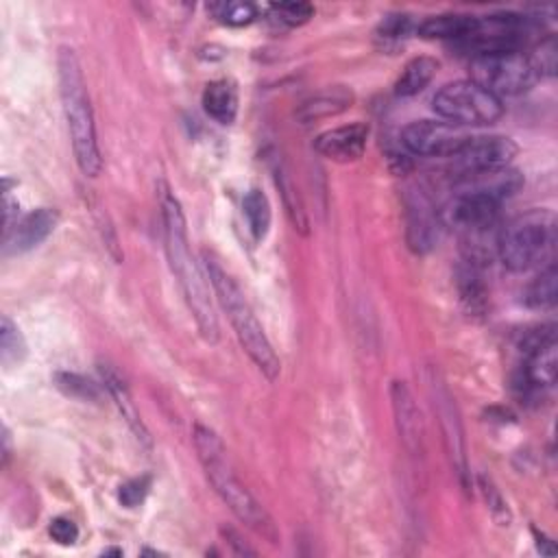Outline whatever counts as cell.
Returning <instances> with one entry per match:
<instances>
[{
    "mask_svg": "<svg viewBox=\"0 0 558 558\" xmlns=\"http://www.w3.org/2000/svg\"><path fill=\"white\" fill-rule=\"evenodd\" d=\"M159 207H161L163 242H166V255H168L170 270L177 277V283L185 296V303L196 320L201 336L214 344V342H218L220 331H218V316L214 310V301L209 296L211 283L207 279L205 268H201L190 253L183 209H181L177 196L163 183L159 187Z\"/></svg>",
    "mask_w": 558,
    "mask_h": 558,
    "instance_id": "cell-1",
    "label": "cell"
},
{
    "mask_svg": "<svg viewBox=\"0 0 558 558\" xmlns=\"http://www.w3.org/2000/svg\"><path fill=\"white\" fill-rule=\"evenodd\" d=\"M192 440H194V449L201 460V466L205 471V477L214 486L216 495L229 506V510L244 525H248L253 532L264 536L268 543H277L279 532L272 517L235 475L229 453L222 440L216 436V432H211L205 425H194Z\"/></svg>",
    "mask_w": 558,
    "mask_h": 558,
    "instance_id": "cell-2",
    "label": "cell"
},
{
    "mask_svg": "<svg viewBox=\"0 0 558 558\" xmlns=\"http://www.w3.org/2000/svg\"><path fill=\"white\" fill-rule=\"evenodd\" d=\"M59 68V92L63 102V113L70 131L72 150L83 174L98 177L102 168V157L96 137L94 111L81 70V61L72 48H61L57 57Z\"/></svg>",
    "mask_w": 558,
    "mask_h": 558,
    "instance_id": "cell-3",
    "label": "cell"
},
{
    "mask_svg": "<svg viewBox=\"0 0 558 558\" xmlns=\"http://www.w3.org/2000/svg\"><path fill=\"white\" fill-rule=\"evenodd\" d=\"M203 268L207 272V279H209V283L216 292V299H218L220 307L225 310L242 349L253 360V364L262 371V375L268 381H275L279 371H281L279 357H277L262 323L257 320L253 307L244 299L240 286L235 283V279L222 268V264L211 253H205V266Z\"/></svg>",
    "mask_w": 558,
    "mask_h": 558,
    "instance_id": "cell-4",
    "label": "cell"
},
{
    "mask_svg": "<svg viewBox=\"0 0 558 558\" xmlns=\"http://www.w3.org/2000/svg\"><path fill=\"white\" fill-rule=\"evenodd\" d=\"M556 246V216L532 209L508 220L497 235V253L512 272H525L547 262Z\"/></svg>",
    "mask_w": 558,
    "mask_h": 558,
    "instance_id": "cell-5",
    "label": "cell"
},
{
    "mask_svg": "<svg viewBox=\"0 0 558 558\" xmlns=\"http://www.w3.org/2000/svg\"><path fill=\"white\" fill-rule=\"evenodd\" d=\"M434 111L453 126H484L501 118V98L486 92L471 78L442 85L434 100Z\"/></svg>",
    "mask_w": 558,
    "mask_h": 558,
    "instance_id": "cell-6",
    "label": "cell"
},
{
    "mask_svg": "<svg viewBox=\"0 0 558 558\" xmlns=\"http://www.w3.org/2000/svg\"><path fill=\"white\" fill-rule=\"evenodd\" d=\"M471 81L482 85L493 96H519L527 92L538 72L530 59L521 50H504L471 57Z\"/></svg>",
    "mask_w": 558,
    "mask_h": 558,
    "instance_id": "cell-7",
    "label": "cell"
},
{
    "mask_svg": "<svg viewBox=\"0 0 558 558\" xmlns=\"http://www.w3.org/2000/svg\"><path fill=\"white\" fill-rule=\"evenodd\" d=\"M525 362L519 371L517 384L525 390H541L551 388L556 381V368H558V344H556V331L554 325L538 327L536 331H530L523 342Z\"/></svg>",
    "mask_w": 558,
    "mask_h": 558,
    "instance_id": "cell-8",
    "label": "cell"
},
{
    "mask_svg": "<svg viewBox=\"0 0 558 558\" xmlns=\"http://www.w3.org/2000/svg\"><path fill=\"white\" fill-rule=\"evenodd\" d=\"M403 216L410 248L414 253L432 251L440 238V214L429 194L416 183L403 190Z\"/></svg>",
    "mask_w": 558,
    "mask_h": 558,
    "instance_id": "cell-9",
    "label": "cell"
},
{
    "mask_svg": "<svg viewBox=\"0 0 558 558\" xmlns=\"http://www.w3.org/2000/svg\"><path fill=\"white\" fill-rule=\"evenodd\" d=\"M464 140L466 133L442 120H416L401 133L403 146L418 157H451Z\"/></svg>",
    "mask_w": 558,
    "mask_h": 558,
    "instance_id": "cell-10",
    "label": "cell"
},
{
    "mask_svg": "<svg viewBox=\"0 0 558 558\" xmlns=\"http://www.w3.org/2000/svg\"><path fill=\"white\" fill-rule=\"evenodd\" d=\"M517 155V144L506 135H466L460 148L449 157L456 172H471L484 168L510 166Z\"/></svg>",
    "mask_w": 558,
    "mask_h": 558,
    "instance_id": "cell-11",
    "label": "cell"
},
{
    "mask_svg": "<svg viewBox=\"0 0 558 558\" xmlns=\"http://www.w3.org/2000/svg\"><path fill=\"white\" fill-rule=\"evenodd\" d=\"M523 185V177L519 170L510 166L471 170L456 177L453 192L460 196H477L493 203H499L512 196Z\"/></svg>",
    "mask_w": 558,
    "mask_h": 558,
    "instance_id": "cell-12",
    "label": "cell"
},
{
    "mask_svg": "<svg viewBox=\"0 0 558 558\" xmlns=\"http://www.w3.org/2000/svg\"><path fill=\"white\" fill-rule=\"evenodd\" d=\"M366 140H368V126L362 122H353V124L336 126V129L320 133L314 140V148L318 155H323L331 161L349 163L364 155Z\"/></svg>",
    "mask_w": 558,
    "mask_h": 558,
    "instance_id": "cell-13",
    "label": "cell"
},
{
    "mask_svg": "<svg viewBox=\"0 0 558 558\" xmlns=\"http://www.w3.org/2000/svg\"><path fill=\"white\" fill-rule=\"evenodd\" d=\"M390 397H392V410H395V423L399 429V438L403 442V447L412 453V456H423V418L418 412V405L408 388L405 381H395L390 388Z\"/></svg>",
    "mask_w": 558,
    "mask_h": 558,
    "instance_id": "cell-14",
    "label": "cell"
},
{
    "mask_svg": "<svg viewBox=\"0 0 558 558\" xmlns=\"http://www.w3.org/2000/svg\"><path fill=\"white\" fill-rule=\"evenodd\" d=\"M57 211L48 207H39L24 218L15 220V225L4 233V244L9 253H24L41 244L57 227Z\"/></svg>",
    "mask_w": 558,
    "mask_h": 558,
    "instance_id": "cell-15",
    "label": "cell"
},
{
    "mask_svg": "<svg viewBox=\"0 0 558 558\" xmlns=\"http://www.w3.org/2000/svg\"><path fill=\"white\" fill-rule=\"evenodd\" d=\"M497 214H499V203L477 198V196L453 194L447 218L449 222H453L458 229L466 233H482L495 225Z\"/></svg>",
    "mask_w": 558,
    "mask_h": 558,
    "instance_id": "cell-16",
    "label": "cell"
},
{
    "mask_svg": "<svg viewBox=\"0 0 558 558\" xmlns=\"http://www.w3.org/2000/svg\"><path fill=\"white\" fill-rule=\"evenodd\" d=\"M477 24L475 15H462V13H442V15H429L416 26V33L425 39H451L460 44L466 39Z\"/></svg>",
    "mask_w": 558,
    "mask_h": 558,
    "instance_id": "cell-17",
    "label": "cell"
},
{
    "mask_svg": "<svg viewBox=\"0 0 558 558\" xmlns=\"http://www.w3.org/2000/svg\"><path fill=\"white\" fill-rule=\"evenodd\" d=\"M353 102V94L351 89L342 87V85H333V87H325L318 94H314L312 98H307L296 116L303 122H312V120H320V118H329L336 113H342L344 109H349Z\"/></svg>",
    "mask_w": 558,
    "mask_h": 558,
    "instance_id": "cell-18",
    "label": "cell"
},
{
    "mask_svg": "<svg viewBox=\"0 0 558 558\" xmlns=\"http://www.w3.org/2000/svg\"><path fill=\"white\" fill-rule=\"evenodd\" d=\"M203 109L218 124H231L238 116V92L229 81H211L203 92Z\"/></svg>",
    "mask_w": 558,
    "mask_h": 558,
    "instance_id": "cell-19",
    "label": "cell"
},
{
    "mask_svg": "<svg viewBox=\"0 0 558 558\" xmlns=\"http://www.w3.org/2000/svg\"><path fill=\"white\" fill-rule=\"evenodd\" d=\"M102 377H105L107 390H109L111 397L116 399V405H118L122 418L126 421V425L131 427V432L135 434V438H137L142 445L150 447L148 429H146V425L142 423V418H140V414H137V410H135V403L131 401V395H129V388L124 386V381H122V379L118 377V373H113L111 368H102Z\"/></svg>",
    "mask_w": 558,
    "mask_h": 558,
    "instance_id": "cell-20",
    "label": "cell"
},
{
    "mask_svg": "<svg viewBox=\"0 0 558 558\" xmlns=\"http://www.w3.org/2000/svg\"><path fill=\"white\" fill-rule=\"evenodd\" d=\"M438 70V61L432 57H414L412 61L405 63L401 70L397 83H395V94L401 98L416 96L427 87V83L434 78Z\"/></svg>",
    "mask_w": 558,
    "mask_h": 558,
    "instance_id": "cell-21",
    "label": "cell"
},
{
    "mask_svg": "<svg viewBox=\"0 0 558 558\" xmlns=\"http://www.w3.org/2000/svg\"><path fill=\"white\" fill-rule=\"evenodd\" d=\"M556 279H558V272H556V266L549 264L547 268H543L527 286L525 290V305L534 307V310H547V307H554L556 303Z\"/></svg>",
    "mask_w": 558,
    "mask_h": 558,
    "instance_id": "cell-22",
    "label": "cell"
},
{
    "mask_svg": "<svg viewBox=\"0 0 558 558\" xmlns=\"http://www.w3.org/2000/svg\"><path fill=\"white\" fill-rule=\"evenodd\" d=\"M242 209L248 222V229L255 240H262L268 233L270 227V203L262 190L246 192L242 201Z\"/></svg>",
    "mask_w": 558,
    "mask_h": 558,
    "instance_id": "cell-23",
    "label": "cell"
},
{
    "mask_svg": "<svg viewBox=\"0 0 558 558\" xmlns=\"http://www.w3.org/2000/svg\"><path fill=\"white\" fill-rule=\"evenodd\" d=\"M26 355V342L17 329V325H13V320L9 316H2L0 323V360L7 368L20 364Z\"/></svg>",
    "mask_w": 558,
    "mask_h": 558,
    "instance_id": "cell-24",
    "label": "cell"
},
{
    "mask_svg": "<svg viewBox=\"0 0 558 558\" xmlns=\"http://www.w3.org/2000/svg\"><path fill=\"white\" fill-rule=\"evenodd\" d=\"M222 24H229V26H244V24H251L259 9L253 4V2H240V0H231V2H216V4H209L207 7Z\"/></svg>",
    "mask_w": 558,
    "mask_h": 558,
    "instance_id": "cell-25",
    "label": "cell"
},
{
    "mask_svg": "<svg viewBox=\"0 0 558 558\" xmlns=\"http://www.w3.org/2000/svg\"><path fill=\"white\" fill-rule=\"evenodd\" d=\"M412 31V22L403 13L386 15L377 28V39L384 41V46H397L401 44Z\"/></svg>",
    "mask_w": 558,
    "mask_h": 558,
    "instance_id": "cell-26",
    "label": "cell"
},
{
    "mask_svg": "<svg viewBox=\"0 0 558 558\" xmlns=\"http://www.w3.org/2000/svg\"><path fill=\"white\" fill-rule=\"evenodd\" d=\"M275 17L288 26H301L314 15V7L307 2H279L270 7Z\"/></svg>",
    "mask_w": 558,
    "mask_h": 558,
    "instance_id": "cell-27",
    "label": "cell"
},
{
    "mask_svg": "<svg viewBox=\"0 0 558 558\" xmlns=\"http://www.w3.org/2000/svg\"><path fill=\"white\" fill-rule=\"evenodd\" d=\"M57 386L78 399H98V388L89 379L76 375V373H57Z\"/></svg>",
    "mask_w": 558,
    "mask_h": 558,
    "instance_id": "cell-28",
    "label": "cell"
},
{
    "mask_svg": "<svg viewBox=\"0 0 558 558\" xmlns=\"http://www.w3.org/2000/svg\"><path fill=\"white\" fill-rule=\"evenodd\" d=\"M150 490V477L148 475H142V477H133L129 482H124L118 490V499L122 506L126 508H135L144 501V497L148 495Z\"/></svg>",
    "mask_w": 558,
    "mask_h": 558,
    "instance_id": "cell-29",
    "label": "cell"
},
{
    "mask_svg": "<svg viewBox=\"0 0 558 558\" xmlns=\"http://www.w3.org/2000/svg\"><path fill=\"white\" fill-rule=\"evenodd\" d=\"M530 59H532L538 76H543V74L551 76L554 70H556V41H554V37L541 41V46L536 48V52Z\"/></svg>",
    "mask_w": 558,
    "mask_h": 558,
    "instance_id": "cell-30",
    "label": "cell"
},
{
    "mask_svg": "<svg viewBox=\"0 0 558 558\" xmlns=\"http://www.w3.org/2000/svg\"><path fill=\"white\" fill-rule=\"evenodd\" d=\"M48 532L52 536V541H57L59 545H74L76 538H78V527L72 519H65V517H57L50 521L48 525Z\"/></svg>",
    "mask_w": 558,
    "mask_h": 558,
    "instance_id": "cell-31",
    "label": "cell"
}]
</instances>
